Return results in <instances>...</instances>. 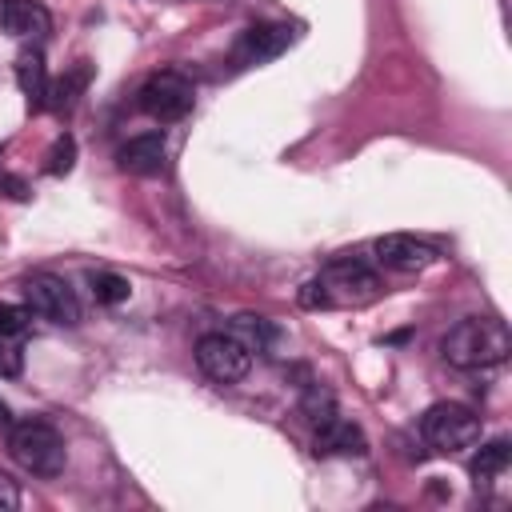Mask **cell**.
<instances>
[{"label":"cell","mask_w":512,"mask_h":512,"mask_svg":"<svg viewBox=\"0 0 512 512\" xmlns=\"http://www.w3.org/2000/svg\"><path fill=\"white\" fill-rule=\"evenodd\" d=\"M508 352H512V336L496 316H468L456 328H448V336L440 340V356L464 372L496 368L508 360Z\"/></svg>","instance_id":"6da1fadb"},{"label":"cell","mask_w":512,"mask_h":512,"mask_svg":"<svg viewBox=\"0 0 512 512\" xmlns=\"http://www.w3.org/2000/svg\"><path fill=\"white\" fill-rule=\"evenodd\" d=\"M8 452L32 476H60L64 472V460H68L60 432L52 424H44V420H20V424H12Z\"/></svg>","instance_id":"7a4b0ae2"},{"label":"cell","mask_w":512,"mask_h":512,"mask_svg":"<svg viewBox=\"0 0 512 512\" xmlns=\"http://www.w3.org/2000/svg\"><path fill=\"white\" fill-rule=\"evenodd\" d=\"M316 284L324 292V308H336V304H368L380 292L376 272L360 256H336V260H328L324 272L316 276Z\"/></svg>","instance_id":"3957f363"},{"label":"cell","mask_w":512,"mask_h":512,"mask_svg":"<svg viewBox=\"0 0 512 512\" xmlns=\"http://www.w3.org/2000/svg\"><path fill=\"white\" fill-rule=\"evenodd\" d=\"M192 100H196V88L184 72L176 68H164V72H152L140 92H136V104L144 116L160 120V124H172V120H184L192 112Z\"/></svg>","instance_id":"277c9868"},{"label":"cell","mask_w":512,"mask_h":512,"mask_svg":"<svg viewBox=\"0 0 512 512\" xmlns=\"http://www.w3.org/2000/svg\"><path fill=\"white\" fill-rule=\"evenodd\" d=\"M420 432L436 452H460V448H472L480 440V416L472 408H464V404L440 400V404H432L424 412Z\"/></svg>","instance_id":"5b68a950"},{"label":"cell","mask_w":512,"mask_h":512,"mask_svg":"<svg viewBox=\"0 0 512 512\" xmlns=\"http://www.w3.org/2000/svg\"><path fill=\"white\" fill-rule=\"evenodd\" d=\"M196 364L208 380L216 384H236L248 376L252 368V348L244 340H236L232 332H204L196 340Z\"/></svg>","instance_id":"8992f818"},{"label":"cell","mask_w":512,"mask_h":512,"mask_svg":"<svg viewBox=\"0 0 512 512\" xmlns=\"http://www.w3.org/2000/svg\"><path fill=\"white\" fill-rule=\"evenodd\" d=\"M24 300H28V312L48 320V324H80V300L76 292L68 288V280L52 276V272H36L24 280Z\"/></svg>","instance_id":"52a82bcc"},{"label":"cell","mask_w":512,"mask_h":512,"mask_svg":"<svg viewBox=\"0 0 512 512\" xmlns=\"http://www.w3.org/2000/svg\"><path fill=\"white\" fill-rule=\"evenodd\" d=\"M288 44H292V28L288 24H252L232 44V60L240 68H252V64H264V60H276Z\"/></svg>","instance_id":"ba28073f"},{"label":"cell","mask_w":512,"mask_h":512,"mask_svg":"<svg viewBox=\"0 0 512 512\" xmlns=\"http://www.w3.org/2000/svg\"><path fill=\"white\" fill-rule=\"evenodd\" d=\"M376 260L392 272H424L428 264H436V248L416 240V236H404V232H388L372 244Z\"/></svg>","instance_id":"9c48e42d"},{"label":"cell","mask_w":512,"mask_h":512,"mask_svg":"<svg viewBox=\"0 0 512 512\" xmlns=\"http://www.w3.org/2000/svg\"><path fill=\"white\" fill-rule=\"evenodd\" d=\"M164 156H168L164 136L160 132H144V136H132L128 144H120L116 164L124 172H132V176H156L164 168Z\"/></svg>","instance_id":"30bf717a"},{"label":"cell","mask_w":512,"mask_h":512,"mask_svg":"<svg viewBox=\"0 0 512 512\" xmlns=\"http://www.w3.org/2000/svg\"><path fill=\"white\" fill-rule=\"evenodd\" d=\"M0 28L8 36H20V40H28V36L40 40V36H48L52 16L36 0H0Z\"/></svg>","instance_id":"8fae6325"},{"label":"cell","mask_w":512,"mask_h":512,"mask_svg":"<svg viewBox=\"0 0 512 512\" xmlns=\"http://www.w3.org/2000/svg\"><path fill=\"white\" fill-rule=\"evenodd\" d=\"M316 452L320 456H364L368 440H364V432L352 420L332 416V420L316 424Z\"/></svg>","instance_id":"7c38bea8"},{"label":"cell","mask_w":512,"mask_h":512,"mask_svg":"<svg viewBox=\"0 0 512 512\" xmlns=\"http://www.w3.org/2000/svg\"><path fill=\"white\" fill-rule=\"evenodd\" d=\"M16 80H20V92L28 96L32 108H44L48 104V68H44V56L40 52H24L16 60Z\"/></svg>","instance_id":"4fadbf2b"},{"label":"cell","mask_w":512,"mask_h":512,"mask_svg":"<svg viewBox=\"0 0 512 512\" xmlns=\"http://www.w3.org/2000/svg\"><path fill=\"white\" fill-rule=\"evenodd\" d=\"M232 336L244 340V344L256 348V352H268V344L276 340V328H272L264 316H248V312H244V316L232 320Z\"/></svg>","instance_id":"5bb4252c"},{"label":"cell","mask_w":512,"mask_h":512,"mask_svg":"<svg viewBox=\"0 0 512 512\" xmlns=\"http://www.w3.org/2000/svg\"><path fill=\"white\" fill-rule=\"evenodd\" d=\"M508 440H492V444H484L476 456H472V476H476V484L480 480H492V476H500L504 468H508Z\"/></svg>","instance_id":"9a60e30c"},{"label":"cell","mask_w":512,"mask_h":512,"mask_svg":"<svg viewBox=\"0 0 512 512\" xmlns=\"http://www.w3.org/2000/svg\"><path fill=\"white\" fill-rule=\"evenodd\" d=\"M88 76H92V68H88L84 60H80V64H76V68H72L68 76H60V80H56V84L48 88V104H52V108H68V104L76 100V92H84Z\"/></svg>","instance_id":"2e32d148"},{"label":"cell","mask_w":512,"mask_h":512,"mask_svg":"<svg viewBox=\"0 0 512 512\" xmlns=\"http://www.w3.org/2000/svg\"><path fill=\"white\" fill-rule=\"evenodd\" d=\"M132 292V284L120 272H92V296L100 304H124Z\"/></svg>","instance_id":"e0dca14e"},{"label":"cell","mask_w":512,"mask_h":512,"mask_svg":"<svg viewBox=\"0 0 512 512\" xmlns=\"http://www.w3.org/2000/svg\"><path fill=\"white\" fill-rule=\"evenodd\" d=\"M24 372V336L0 332V376H20Z\"/></svg>","instance_id":"ac0fdd59"},{"label":"cell","mask_w":512,"mask_h":512,"mask_svg":"<svg viewBox=\"0 0 512 512\" xmlns=\"http://www.w3.org/2000/svg\"><path fill=\"white\" fill-rule=\"evenodd\" d=\"M304 416H308L312 424H324V420H332V416H336L332 392H328V388H320V384H312V388L304 392Z\"/></svg>","instance_id":"d6986e66"},{"label":"cell","mask_w":512,"mask_h":512,"mask_svg":"<svg viewBox=\"0 0 512 512\" xmlns=\"http://www.w3.org/2000/svg\"><path fill=\"white\" fill-rule=\"evenodd\" d=\"M72 160H76V140H72V136H60V140L52 144L44 168H48L52 176H64V172H72Z\"/></svg>","instance_id":"ffe728a7"},{"label":"cell","mask_w":512,"mask_h":512,"mask_svg":"<svg viewBox=\"0 0 512 512\" xmlns=\"http://www.w3.org/2000/svg\"><path fill=\"white\" fill-rule=\"evenodd\" d=\"M28 324H32V312H28V308H20V304H0V332L28 336Z\"/></svg>","instance_id":"44dd1931"},{"label":"cell","mask_w":512,"mask_h":512,"mask_svg":"<svg viewBox=\"0 0 512 512\" xmlns=\"http://www.w3.org/2000/svg\"><path fill=\"white\" fill-rule=\"evenodd\" d=\"M300 304H304V308H324V292H320L316 276H312V280L300 288Z\"/></svg>","instance_id":"7402d4cb"},{"label":"cell","mask_w":512,"mask_h":512,"mask_svg":"<svg viewBox=\"0 0 512 512\" xmlns=\"http://www.w3.org/2000/svg\"><path fill=\"white\" fill-rule=\"evenodd\" d=\"M16 504H20V492L12 488L8 476H0V508H16Z\"/></svg>","instance_id":"603a6c76"},{"label":"cell","mask_w":512,"mask_h":512,"mask_svg":"<svg viewBox=\"0 0 512 512\" xmlns=\"http://www.w3.org/2000/svg\"><path fill=\"white\" fill-rule=\"evenodd\" d=\"M0 424H12V412H8V404L0 400Z\"/></svg>","instance_id":"cb8c5ba5"}]
</instances>
